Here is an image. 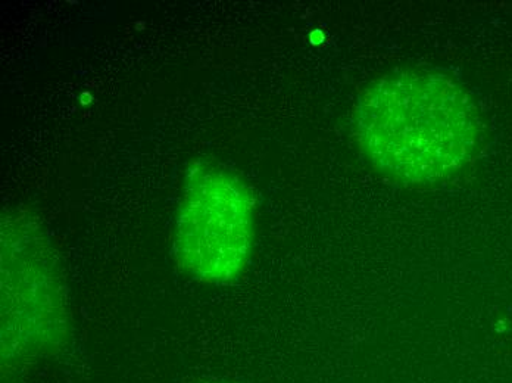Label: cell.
I'll use <instances>...</instances> for the list:
<instances>
[{
    "label": "cell",
    "instance_id": "1",
    "mask_svg": "<svg viewBox=\"0 0 512 383\" xmlns=\"http://www.w3.org/2000/svg\"><path fill=\"white\" fill-rule=\"evenodd\" d=\"M355 133L368 163L389 179L426 185L474 160L483 126L471 93L440 71L396 70L365 87Z\"/></svg>",
    "mask_w": 512,
    "mask_h": 383
},
{
    "label": "cell",
    "instance_id": "2",
    "mask_svg": "<svg viewBox=\"0 0 512 383\" xmlns=\"http://www.w3.org/2000/svg\"><path fill=\"white\" fill-rule=\"evenodd\" d=\"M70 329L67 291L45 232L27 216L2 221V370L55 356Z\"/></svg>",
    "mask_w": 512,
    "mask_h": 383
},
{
    "label": "cell",
    "instance_id": "3",
    "mask_svg": "<svg viewBox=\"0 0 512 383\" xmlns=\"http://www.w3.org/2000/svg\"><path fill=\"white\" fill-rule=\"evenodd\" d=\"M254 244L255 202L245 183L220 165H190L174 224L177 266L198 282L226 285L245 272Z\"/></svg>",
    "mask_w": 512,
    "mask_h": 383
},
{
    "label": "cell",
    "instance_id": "4",
    "mask_svg": "<svg viewBox=\"0 0 512 383\" xmlns=\"http://www.w3.org/2000/svg\"><path fill=\"white\" fill-rule=\"evenodd\" d=\"M208 383H229V382H208Z\"/></svg>",
    "mask_w": 512,
    "mask_h": 383
}]
</instances>
